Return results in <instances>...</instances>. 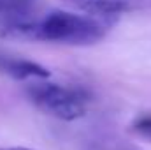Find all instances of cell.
Masks as SVG:
<instances>
[{
    "label": "cell",
    "mask_w": 151,
    "mask_h": 150,
    "mask_svg": "<svg viewBox=\"0 0 151 150\" xmlns=\"http://www.w3.org/2000/svg\"><path fill=\"white\" fill-rule=\"evenodd\" d=\"M109 28V20H99L69 11H51L40 20H32L28 16L9 20L4 25L2 36L7 39L88 46L104 39Z\"/></svg>",
    "instance_id": "cell-1"
},
{
    "label": "cell",
    "mask_w": 151,
    "mask_h": 150,
    "mask_svg": "<svg viewBox=\"0 0 151 150\" xmlns=\"http://www.w3.org/2000/svg\"><path fill=\"white\" fill-rule=\"evenodd\" d=\"M30 101L40 111L60 120H77L88 111L91 95L81 87H65L58 83L39 81L27 88Z\"/></svg>",
    "instance_id": "cell-2"
},
{
    "label": "cell",
    "mask_w": 151,
    "mask_h": 150,
    "mask_svg": "<svg viewBox=\"0 0 151 150\" xmlns=\"http://www.w3.org/2000/svg\"><path fill=\"white\" fill-rule=\"evenodd\" d=\"M60 2L72 11L99 20L116 18L132 7V0H60Z\"/></svg>",
    "instance_id": "cell-3"
},
{
    "label": "cell",
    "mask_w": 151,
    "mask_h": 150,
    "mask_svg": "<svg viewBox=\"0 0 151 150\" xmlns=\"http://www.w3.org/2000/svg\"><path fill=\"white\" fill-rule=\"evenodd\" d=\"M0 71L16 78V79H32V78L46 79L51 74L40 64H35L32 60H25V58H16L11 55H4V53H0Z\"/></svg>",
    "instance_id": "cell-4"
},
{
    "label": "cell",
    "mask_w": 151,
    "mask_h": 150,
    "mask_svg": "<svg viewBox=\"0 0 151 150\" xmlns=\"http://www.w3.org/2000/svg\"><path fill=\"white\" fill-rule=\"evenodd\" d=\"M2 2V14L9 16V20L28 16L35 0H0Z\"/></svg>",
    "instance_id": "cell-5"
},
{
    "label": "cell",
    "mask_w": 151,
    "mask_h": 150,
    "mask_svg": "<svg viewBox=\"0 0 151 150\" xmlns=\"http://www.w3.org/2000/svg\"><path fill=\"white\" fill-rule=\"evenodd\" d=\"M132 131L151 141V115H142L132 124Z\"/></svg>",
    "instance_id": "cell-6"
},
{
    "label": "cell",
    "mask_w": 151,
    "mask_h": 150,
    "mask_svg": "<svg viewBox=\"0 0 151 150\" xmlns=\"http://www.w3.org/2000/svg\"><path fill=\"white\" fill-rule=\"evenodd\" d=\"M0 150H32V149H23V147H14V149H0Z\"/></svg>",
    "instance_id": "cell-7"
},
{
    "label": "cell",
    "mask_w": 151,
    "mask_h": 150,
    "mask_svg": "<svg viewBox=\"0 0 151 150\" xmlns=\"http://www.w3.org/2000/svg\"><path fill=\"white\" fill-rule=\"evenodd\" d=\"M0 14H2V2H0Z\"/></svg>",
    "instance_id": "cell-8"
}]
</instances>
